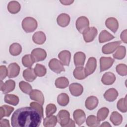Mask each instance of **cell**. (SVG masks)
I'll return each mask as SVG.
<instances>
[{
	"mask_svg": "<svg viewBox=\"0 0 127 127\" xmlns=\"http://www.w3.org/2000/svg\"><path fill=\"white\" fill-rule=\"evenodd\" d=\"M42 117L34 108L30 107L17 109L11 118L13 127H38L40 125Z\"/></svg>",
	"mask_w": 127,
	"mask_h": 127,
	"instance_id": "1",
	"label": "cell"
},
{
	"mask_svg": "<svg viewBox=\"0 0 127 127\" xmlns=\"http://www.w3.org/2000/svg\"><path fill=\"white\" fill-rule=\"evenodd\" d=\"M37 26V21L33 17H27L22 20V27L26 33H31L34 31Z\"/></svg>",
	"mask_w": 127,
	"mask_h": 127,
	"instance_id": "2",
	"label": "cell"
},
{
	"mask_svg": "<svg viewBox=\"0 0 127 127\" xmlns=\"http://www.w3.org/2000/svg\"><path fill=\"white\" fill-rule=\"evenodd\" d=\"M57 118L58 123L63 127H66L70 120L69 113L65 110H61L58 113Z\"/></svg>",
	"mask_w": 127,
	"mask_h": 127,
	"instance_id": "3",
	"label": "cell"
},
{
	"mask_svg": "<svg viewBox=\"0 0 127 127\" xmlns=\"http://www.w3.org/2000/svg\"><path fill=\"white\" fill-rule=\"evenodd\" d=\"M97 33V29L95 27L87 28L82 33L85 42L89 43L93 41L96 37Z\"/></svg>",
	"mask_w": 127,
	"mask_h": 127,
	"instance_id": "4",
	"label": "cell"
},
{
	"mask_svg": "<svg viewBox=\"0 0 127 127\" xmlns=\"http://www.w3.org/2000/svg\"><path fill=\"white\" fill-rule=\"evenodd\" d=\"M49 67L51 70L56 73H60L62 71H65L64 65L61 62L55 58L52 59L50 61Z\"/></svg>",
	"mask_w": 127,
	"mask_h": 127,
	"instance_id": "5",
	"label": "cell"
},
{
	"mask_svg": "<svg viewBox=\"0 0 127 127\" xmlns=\"http://www.w3.org/2000/svg\"><path fill=\"white\" fill-rule=\"evenodd\" d=\"M75 25L77 30L80 33L82 34L83 32L89 27V21L86 17L82 16L77 19Z\"/></svg>",
	"mask_w": 127,
	"mask_h": 127,
	"instance_id": "6",
	"label": "cell"
},
{
	"mask_svg": "<svg viewBox=\"0 0 127 127\" xmlns=\"http://www.w3.org/2000/svg\"><path fill=\"white\" fill-rule=\"evenodd\" d=\"M97 67V61L94 57L89 58L85 67L84 68L85 73L87 76L92 74L95 70Z\"/></svg>",
	"mask_w": 127,
	"mask_h": 127,
	"instance_id": "7",
	"label": "cell"
},
{
	"mask_svg": "<svg viewBox=\"0 0 127 127\" xmlns=\"http://www.w3.org/2000/svg\"><path fill=\"white\" fill-rule=\"evenodd\" d=\"M31 56L33 58L35 62L42 61L47 57L46 51L41 48H36L31 52Z\"/></svg>",
	"mask_w": 127,
	"mask_h": 127,
	"instance_id": "8",
	"label": "cell"
},
{
	"mask_svg": "<svg viewBox=\"0 0 127 127\" xmlns=\"http://www.w3.org/2000/svg\"><path fill=\"white\" fill-rule=\"evenodd\" d=\"M121 44V41H120L113 42L106 44L104 45L102 48V53L105 54H110L113 53L116 50H117Z\"/></svg>",
	"mask_w": 127,
	"mask_h": 127,
	"instance_id": "9",
	"label": "cell"
},
{
	"mask_svg": "<svg viewBox=\"0 0 127 127\" xmlns=\"http://www.w3.org/2000/svg\"><path fill=\"white\" fill-rule=\"evenodd\" d=\"M114 62V60L111 57H102L100 59V72L104 71L110 68Z\"/></svg>",
	"mask_w": 127,
	"mask_h": 127,
	"instance_id": "10",
	"label": "cell"
},
{
	"mask_svg": "<svg viewBox=\"0 0 127 127\" xmlns=\"http://www.w3.org/2000/svg\"><path fill=\"white\" fill-rule=\"evenodd\" d=\"M0 90L3 94H7L13 91L15 87V83L14 80H8L3 83L2 80L0 81Z\"/></svg>",
	"mask_w": 127,
	"mask_h": 127,
	"instance_id": "11",
	"label": "cell"
},
{
	"mask_svg": "<svg viewBox=\"0 0 127 127\" xmlns=\"http://www.w3.org/2000/svg\"><path fill=\"white\" fill-rule=\"evenodd\" d=\"M73 119L78 126L82 125L86 119V115L84 112L81 109H77L75 110L73 113Z\"/></svg>",
	"mask_w": 127,
	"mask_h": 127,
	"instance_id": "12",
	"label": "cell"
},
{
	"mask_svg": "<svg viewBox=\"0 0 127 127\" xmlns=\"http://www.w3.org/2000/svg\"><path fill=\"white\" fill-rule=\"evenodd\" d=\"M69 91L73 96H79L83 92V87L82 85L78 83H72L69 86Z\"/></svg>",
	"mask_w": 127,
	"mask_h": 127,
	"instance_id": "13",
	"label": "cell"
},
{
	"mask_svg": "<svg viewBox=\"0 0 127 127\" xmlns=\"http://www.w3.org/2000/svg\"><path fill=\"white\" fill-rule=\"evenodd\" d=\"M8 78H14L18 76L20 72V67L17 63H13L9 64L7 68Z\"/></svg>",
	"mask_w": 127,
	"mask_h": 127,
	"instance_id": "14",
	"label": "cell"
},
{
	"mask_svg": "<svg viewBox=\"0 0 127 127\" xmlns=\"http://www.w3.org/2000/svg\"><path fill=\"white\" fill-rule=\"evenodd\" d=\"M30 98L33 100L37 101L43 105L44 103V97L42 92L37 89L32 90L29 94Z\"/></svg>",
	"mask_w": 127,
	"mask_h": 127,
	"instance_id": "15",
	"label": "cell"
},
{
	"mask_svg": "<svg viewBox=\"0 0 127 127\" xmlns=\"http://www.w3.org/2000/svg\"><path fill=\"white\" fill-rule=\"evenodd\" d=\"M58 58L63 65L68 66L71 59L70 52L67 50L62 51L59 54Z\"/></svg>",
	"mask_w": 127,
	"mask_h": 127,
	"instance_id": "16",
	"label": "cell"
},
{
	"mask_svg": "<svg viewBox=\"0 0 127 127\" xmlns=\"http://www.w3.org/2000/svg\"><path fill=\"white\" fill-rule=\"evenodd\" d=\"M106 26L114 33H116L119 28L118 21L114 17H109L105 21Z\"/></svg>",
	"mask_w": 127,
	"mask_h": 127,
	"instance_id": "17",
	"label": "cell"
},
{
	"mask_svg": "<svg viewBox=\"0 0 127 127\" xmlns=\"http://www.w3.org/2000/svg\"><path fill=\"white\" fill-rule=\"evenodd\" d=\"M115 75L111 72H107L105 73L102 77V82L106 85H112L116 80Z\"/></svg>",
	"mask_w": 127,
	"mask_h": 127,
	"instance_id": "18",
	"label": "cell"
},
{
	"mask_svg": "<svg viewBox=\"0 0 127 127\" xmlns=\"http://www.w3.org/2000/svg\"><path fill=\"white\" fill-rule=\"evenodd\" d=\"M70 16L66 13L60 14L57 18V22L58 24L62 27L67 26L70 22Z\"/></svg>",
	"mask_w": 127,
	"mask_h": 127,
	"instance_id": "19",
	"label": "cell"
},
{
	"mask_svg": "<svg viewBox=\"0 0 127 127\" xmlns=\"http://www.w3.org/2000/svg\"><path fill=\"white\" fill-rule=\"evenodd\" d=\"M86 59L85 54L82 52H76L73 57L74 63L76 66H82Z\"/></svg>",
	"mask_w": 127,
	"mask_h": 127,
	"instance_id": "20",
	"label": "cell"
},
{
	"mask_svg": "<svg viewBox=\"0 0 127 127\" xmlns=\"http://www.w3.org/2000/svg\"><path fill=\"white\" fill-rule=\"evenodd\" d=\"M98 102V99L96 97L94 96H89L85 101V106L87 109L92 110L97 107Z\"/></svg>",
	"mask_w": 127,
	"mask_h": 127,
	"instance_id": "21",
	"label": "cell"
},
{
	"mask_svg": "<svg viewBox=\"0 0 127 127\" xmlns=\"http://www.w3.org/2000/svg\"><path fill=\"white\" fill-rule=\"evenodd\" d=\"M118 96V92L115 88H110L108 89L104 94L105 100L109 102L114 101Z\"/></svg>",
	"mask_w": 127,
	"mask_h": 127,
	"instance_id": "22",
	"label": "cell"
},
{
	"mask_svg": "<svg viewBox=\"0 0 127 127\" xmlns=\"http://www.w3.org/2000/svg\"><path fill=\"white\" fill-rule=\"evenodd\" d=\"M23 76L26 81L32 82L36 79L37 75L35 72L34 69L29 67L23 71Z\"/></svg>",
	"mask_w": 127,
	"mask_h": 127,
	"instance_id": "23",
	"label": "cell"
},
{
	"mask_svg": "<svg viewBox=\"0 0 127 127\" xmlns=\"http://www.w3.org/2000/svg\"><path fill=\"white\" fill-rule=\"evenodd\" d=\"M32 40L35 43L38 45H42L46 41V36L45 34L42 31H38L33 34Z\"/></svg>",
	"mask_w": 127,
	"mask_h": 127,
	"instance_id": "24",
	"label": "cell"
},
{
	"mask_svg": "<svg viewBox=\"0 0 127 127\" xmlns=\"http://www.w3.org/2000/svg\"><path fill=\"white\" fill-rule=\"evenodd\" d=\"M21 8L20 3L15 0L10 1L7 5V9L8 11L12 14H16L18 13Z\"/></svg>",
	"mask_w": 127,
	"mask_h": 127,
	"instance_id": "25",
	"label": "cell"
},
{
	"mask_svg": "<svg viewBox=\"0 0 127 127\" xmlns=\"http://www.w3.org/2000/svg\"><path fill=\"white\" fill-rule=\"evenodd\" d=\"M73 74L74 78L78 80H82L87 77L83 66H77L74 69Z\"/></svg>",
	"mask_w": 127,
	"mask_h": 127,
	"instance_id": "26",
	"label": "cell"
},
{
	"mask_svg": "<svg viewBox=\"0 0 127 127\" xmlns=\"http://www.w3.org/2000/svg\"><path fill=\"white\" fill-rule=\"evenodd\" d=\"M115 37L106 30H102L99 36V42L101 43L109 41L113 39Z\"/></svg>",
	"mask_w": 127,
	"mask_h": 127,
	"instance_id": "27",
	"label": "cell"
},
{
	"mask_svg": "<svg viewBox=\"0 0 127 127\" xmlns=\"http://www.w3.org/2000/svg\"><path fill=\"white\" fill-rule=\"evenodd\" d=\"M110 120L114 125L119 126L121 124L123 121V117L118 112L114 111L111 114Z\"/></svg>",
	"mask_w": 127,
	"mask_h": 127,
	"instance_id": "28",
	"label": "cell"
},
{
	"mask_svg": "<svg viewBox=\"0 0 127 127\" xmlns=\"http://www.w3.org/2000/svg\"><path fill=\"white\" fill-rule=\"evenodd\" d=\"M14 111V108L4 105L0 108V118L2 119L4 117H9L11 113Z\"/></svg>",
	"mask_w": 127,
	"mask_h": 127,
	"instance_id": "29",
	"label": "cell"
},
{
	"mask_svg": "<svg viewBox=\"0 0 127 127\" xmlns=\"http://www.w3.org/2000/svg\"><path fill=\"white\" fill-rule=\"evenodd\" d=\"M4 101L5 103L9 104L16 106L19 103V98L14 94H6L4 96Z\"/></svg>",
	"mask_w": 127,
	"mask_h": 127,
	"instance_id": "30",
	"label": "cell"
},
{
	"mask_svg": "<svg viewBox=\"0 0 127 127\" xmlns=\"http://www.w3.org/2000/svg\"><path fill=\"white\" fill-rule=\"evenodd\" d=\"M57 121V118L55 116L47 117L44 119L43 126L45 127H53L56 126Z\"/></svg>",
	"mask_w": 127,
	"mask_h": 127,
	"instance_id": "31",
	"label": "cell"
},
{
	"mask_svg": "<svg viewBox=\"0 0 127 127\" xmlns=\"http://www.w3.org/2000/svg\"><path fill=\"white\" fill-rule=\"evenodd\" d=\"M126 54V49L125 46H120L118 47L117 51L113 54V56L114 59L117 60H122L124 59Z\"/></svg>",
	"mask_w": 127,
	"mask_h": 127,
	"instance_id": "32",
	"label": "cell"
},
{
	"mask_svg": "<svg viewBox=\"0 0 127 127\" xmlns=\"http://www.w3.org/2000/svg\"><path fill=\"white\" fill-rule=\"evenodd\" d=\"M69 84L68 79L65 77H60L55 81V85L57 88L60 89L65 88Z\"/></svg>",
	"mask_w": 127,
	"mask_h": 127,
	"instance_id": "33",
	"label": "cell"
},
{
	"mask_svg": "<svg viewBox=\"0 0 127 127\" xmlns=\"http://www.w3.org/2000/svg\"><path fill=\"white\" fill-rule=\"evenodd\" d=\"M9 51L11 55L17 56L19 55L22 51L21 46L17 43H14L10 46Z\"/></svg>",
	"mask_w": 127,
	"mask_h": 127,
	"instance_id": "34",
	"label": "cell"
},
{
	"mask_svg": "<svg viewBox=\"0 0 127 127\" xmlns=\"http://www.w3.org/2000/svg\"><path fill=\"white\" fill-rule=\"evenodd\" d=\"M69 101V98L68 95L65 93L60 94L57 97V102L61 106H66Z\"/></svg>",
	"mask_w": 127,
	"mask_h": 127,
	"instance_id": "35",
	"label": "cell"
},
{
	"mask_svg": "<svg viewBox=\"0 0 127 127\" xmlns=\"http://www.w3.org/2000/svg\"><path fill=\"white\" fill-rule=\"evenodd\" d=\"M86 125L89 127H99L100 125V123L98 118L94 115L89 116L86 121Z\"/></svg>",
	"mask_w": 127,
	"mask_h": 127,
	"instance_id": "36",
	"label": "cell"
},
{
	"mask_svg": "<svg viewBox=\"0 0 127 127\" xmlns=\"http://www.w3.org/2000/svg\"><path fill=\"white\" fill-rule=\"evenodd\" d=\"M35 62L31 55H25L22 57V64L25 67L28 68L31 67V66Z\"/></svg>",
	"mask_w": 127,
	"mask_h": 127,
	"instance_id": "37",
	"label": "cell"
},
{
	"mask_svg": "<svg viewBox=\"0 0 127 127\" xmlns=\"http://www.w3.org/2000/svg\"><path fill=\"white\" fill-rule=\"evenodd\" d=\"M109 113V109L106 107H103L100 109L97 114V118L99 121H103L106 119Z\"/></svg>",
	"mask_w": 127,
	"mask_h": 127,
	"instance_id": "38",
	"label": "cell"
},
{
	"mask_svg": "<svg viewBox=\"0 0 127 127\" xmlns=\"http://www.w3.org/2000/svg\"><path fill=\"white\" fill-rule=\"evenodd\" d=\"M19 87L20 90L24 93L29 94L32 90V87L31 85L24 81H21L19 83Z\"/></svg>",
	"mask_w": 127,
	"mask_h": 127,
	"instance_id": "39",
	"label": "cell"
},
{
	"mask_svg": "<svg viewBox=\"0 0 127 127\" xmlns=\"http://www.w3.org/2000/svg\"><path fill=\"white\" fill-rule=\"evenodd\" d=\"M34 71L37 76L39 77L44 76L47 72L45 66L42 64H37L34 68Z\"/></svg>",
	"mask_w": 127,
	"mask_h": 127,
	"instance_id": "40",
	"label": "cell"
},
{
	"mask_svg": "<svg viewBox=\"0 0 127 127\" xmlns=\"http://www.w3.org/2000/svg\"><path fill=\"white\" fill-rule=\"evenodd\" d=\"M127 96L125 98H121L117 103V107L118 109L123 113H126L127 111Z\"/></svg>",
	"mask_w": 127,
	"mask_h": 127,
	"instance_id": "41",
	"label": "cell"
},
{
	"mask_svg": "<svg viewBox=\"0 0 127 127\" xmlns=\"http://www.w3.org/2000/svg\"><path fill=\"white\" fill-rule=\"evenodd\" d=\"M116 71L121 76H126L127 74V66L125 64H120L117 65Z\"/></svg>",
	"mask_w": 127,
	"mask_h": 127,
	"instance_id": "42",
	"label": "cell"
},
{
	"mask_svg": "<svg viewBox=\"0 0 127 127\" xmlns=\"http://www.w3.org/2000/svg\"><path fill=\"white\" fill-rule=\"evenodd\" d=\"M57 111V107L55 104H49L47 105L46 108V115L47 117L52 116Z\"/></svg>",
	"mask_w": 127,
	"mask_h": 127,
	"instance_id": "43",
	"label": "cell"
},
{
	"mask_svg": "<svg viewBox=\"0 0 127 127\" xmlns=\"http://www.w3.org/2000/svg\"><path fill=\"white\" fill-rule=\"evenodd\" d=\"M30 107L34 108L35 110H36L40 114L42 118L44 117V114H43V108L42 106V105L40 104H39L38 103L32 102H31L30 104Z\"/></svg>",
	"mask_w": 127,
	"mask_h": 127,
	"instance_id": "44",
	"label": "cell"
},
{
	"mask_svg": "<svg viewBox=\"0 0 127 127\" xmlns=\"http://www.w3.org/2000/svg\"><path fill=\"white\" fill-rule=\"evenodd\" d=\"M8 75V70L5 65L0 66V79L1 80L4 79Z\"/></svg>",
	"mask_w": 127,
	"mask_h": 127,
	"instance_id": "45",
	"label": "cell"
},
{
	"mask_svg": "<svg viewBox=\"0 0 127 127\" xmlns=\"http://www.w3.org/2000/svg\"><path fill=\"white\" fill-rule=\"evenodd\" d=\"M0 127H9L10 125H9V121L6 120V119H0Z\"/></svg>",
	"mask_w": 127,
	"mask_h": 127,
	"instance_id": "46",
	"label": "cell"
},
{
	"mask_svg": "<svg viewBox=\"0 0 127 127\" xmlns=\"http://www.w3.org/2000/svg\"><path fill=\"white\" fill-rule=\"evenodd\" d=\"M127 30L125 29L121 34V39L122 41L124 42L125 43H127Z\"/></svg>",
	"mask_w": 127,
	"mask_h": 127,
	"instance_id": "47",
	"label": "cell"
},
{
	"mask_svg": "<svg viewBox=\"0 0 127 127\" xmlns=\"http://www.w3.org/2000/svg\"><path fill=\"white\" fill-rule=\"evenodd\" d=\"M60 1L64 5H70L74 2V0H60Z\"/></svg>",
	"mask_w": 127,
	"mask_h": 127,
	"instance_id": "48",
	"label": "cell"
},
{
	"mask_svg": "<svg viewBox=\"0 0 127 127\" xmlns=\"http://www.w3.org/2000/svg\"><path fill=\"white\" fill-rule=\"evenodd\" d=\"M75 126V123L74 122L70 119V121L69 122V123L68 124V125H67V127H74Z\"/></svg>",
	"mask_w": 127,
	"mask_h": 127,
	"instance_id": "49",
	"label": "cell"
},
{
	"mask_svg": "<svg viewBox=\"0 0 127 127\" xmlns=\"http://www.w3.org/2000/svg\"><path fill=\"white\" fill-rule=\"evenodd\" d=\"M101 127H111V125L107 122H104L101 126Z\"/></svg>",
	"mask_w": 127,
	"mask_h": 127,
	"instance_id": "50",
	"label": "cell"
}]
</instances>
